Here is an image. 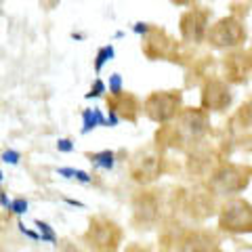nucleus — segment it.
Here are the masks:
<instances>
[{
  "label": "nucleus",
  "instance_id": "nucleus-8",
  "mask_svg": "<svg viewBox=\"0 0 252 252\" xmlns=\"http://www.w3.org/2000/svg\"><path fill=\"white\" fill-rule=\"evenodd\" d=\"M208 128V118L202 109H185L179 116V128L175 132H181L187 139H200Z\"/></svg>",
  "mask_w": 252,
  "mask_h": 252
},
{
  "label": "nucleus",
  "instance_id": "nucleus-5",
  "mask_svg": "<svg viewBox=\"0 0 252 252\" xmlns=\"http://www.w3.org/2000/svg\"><path fill=\"white\" fill-rule=\"evenodd\" d=\"M208 32V11L189 9L181 17V36L187 42H202Z\"/></svg>",
  "mask_w": 252,
  "mask_h": 252
},
{
  "label": "nucleus",
  "instance_id": "nucleus-19",
  "mask_svg": "<svg viewBox=\"0 0 252 252\" xmlns=\"http://www.w3.org/2000/svg\"><path fill=\"white\" fill-rule=\"evenodd\" d=\"M109 91H112L114 97L122 94V78H120V74H114L112 78H109Z\"/></svg>",
  "mask_w": 252,
  "mask_h": 252
},
{
  "label": "nucleus",
  "instance_id": "nucleus-21",
  "mask_svg": "<svg viewBox=\"0 0 252 252\" xmlns=\"http://www.w3.org/2000/svg\"><path fill=\"white\" fill-rule=\"evenodd\" d=\"M105 93V84L101 82V80H97L94 82V86L91 89V93H86V99H93V97H99V94H103Z\"/></svg>",
  "mask_w": 252,
  "mask_h": 252
},
{
  "label": "nucleus",
  "instance_id": "nucleus-17",
  "mask_svg": "<svg viewBox=\"0 0 252 252\" xmlns=\"http://www.w3.org/2000/svg\"><path fill=\"white\" fill-rule=\"evenodd\" d=\"M36 227H38V235H40L42 240L51 242V244H55V242H57V235H55L53 227H51L49 223H42V220H36Z\"/></svg>",
  "mask_w": 252,
  "mask_h": 252
},
{
  "label": "nucleus",
  "instance_id": "nucleus-20",
  "mask_svg": "<svg viewBox=\"0 0 252 252\" xmlns=\"http://www.w3.org/2000/svg\"><path fill=\"white\" fill-rule=\"evenodd\" d=\"M11 212H15V215H26L28 212V202L23 200V198H17V200H13L11 202Z\"/></svg>",
  "mask_w": 252,
  "mask_h": 252
},
{
  "label": "nucleus",
  "instance_id": "nucleus-16",
  "mask_svg": "<svg viewBox=\"0 0 252 252\" xmlns=\"http://www.w3.org/2000/svg\"><path fill=\"white\" fill-rule=\"evenodd\" d=\"M57 172H59V175H63V177L78 179V181H82V183H91V175H89V172H84V170H76V168H59Z\"/></svg>",
  "mask_w": 252,
  "mask_h": 252
},
{
  "label": "nucleus",
  "instance_id": "nucleus-11",
  "mask_svg": "<svg viewBox=\"0 0 252 252\" xmlns=\"http://www.w3.org/2000/svg\"><path fill=\"white\" fill-rule=\"evenodd\" d=\"M109 103V112H114L116 116L118 114H122L126 116L128 120H135L137 114L141 112V103H139V99L137 97H132V94H118V97H114L112 101H107Z\"/></svg>",
  "mask_w": 252,
  "mask_h": 252
},
{
  "label": "nucleus",
  "instance_id": "nucleus-23",
  "mask_svg": "<svg viewBox=\"0 0 252 252\" xmlns=\"http://www.w3.org/2000/svg\"><path fill=\"white\" fill-rule=\"evenodd\" d=\"M57 149H59V152H72V149H74V145H72V141H69V139H59L57 141Z\"/></svg>",
  "mask_w": 252,
  "mask_h": 252
},
{
  "label": "nucleus",
  "instance_id": "nucleus-15",
  "mask_svg": "<svg viewBox=\"0 0 252 252\" xmlns=\"http://www.w3.org/2000/svg\"><path fill=\"white\" fill-rule=\"evenodd\" d=\"M112 57H114V46H112V44L103 46V49H99L97 59H94V69H97V72H101V67H103Z\"/></svg>",
  "mask_w": 252,
  "mask_h": 252
},
{
  "label": "nucleus",
  "instance_id": "nucleus-9",
  "mask_svg": "<svg viewBox=\"0 0 252 252\" xmlns=\"http://www.w3.org/2000/svg\"><path fill=\"white\" fill-rule=\"evenodd\" d=\"M252 69V55L250 53H233L225 59V72L229 74L233 82H242Z\"/></svg>",
  "mask_w": 252,
  "mask_h": 252
},
{
  "label": "nucleus",
  "instance_id": "nucleus-1",
  "mask_svg": "<svg viewBox=\"0 0 252 252\" xmlns=\"http://www.w3.org/2000/svg\"><path fill=\"white\" fill-rule=\"evenodd\" d=\"M181 107V93L179 91H162L152 93L145 99L143 109L154 122H168L179 114Z\"/></svg>",
  "mask_w": 252,
  "mask_h": 252
},
{
  "label": "nucleus",
  "instance_id": "nucleus-24",
  "mask_svg": "<svg viewBox=\"0 0 252 252\" xmlns=\"http://www.w3.org/2000/svg\"><path fill=\"white\" fill-rule=\"evenodd\" d=\"M17 227H19V231H21L23 235H28V238H32V240H40V235L34 233V231H30V229H26V225H23V223H19Z\"/></svg>",
  "mask_w": 252,
  "mask_h": 252
},
{
  "label": "nucleus",
  "instance_id": "nucleus-2",
  "mask_svg": "<svg viewBox=\"0 0 252 252\" xmlns=\"http://www.w3.org/2000/svg\"><path fill=\"white\" fill-rule=\"evenodd\" d=\"M206 38H208V44L217 46V49H231V46H238L240 42H244L246 30H244V26L235 17H225L217 21L206 32Z\"/></svg>",
  "mask_w": 252,
  "mask_h": 252
},
{
  "label": "nucleus",
  "instance_id": "nucleus-4",
  "mask_svg": "<svg viewBox=\"0 0 252 252\" xmlns=\"http://www.w3.org/2000/svg\"><path fill=\"white\" fill-rule=\"evenodd\" d=\"M143 51L149 59H172L177 55V42L164 30H149Z\"/></svg>",
  "mask_w": 252,
  "mask_h": 252
},
{
  "label": "nucleus",
  "instance_id": "nucleus-14",
  "mask_svg": "<svg viewBox=\"0 0 252 252\" xmlns=\"http://www.w3.org/2000/svg\"><path fill=\"white\" fill-rule=\"evenodd\" d=\"M91 162L97 164V166H101V168L109 170V168H114V154L109 152V149H105V152H99V154H93Z\"/></svg>",
  "mask_w": 252,
  "mask_h": 252
},
{
  "label": "nucleus",
  "instance_id": "nucleus-18",
  "mask_svg": "<svg viewBox=\"0 0 252 252\" xmlns=\"http://www.w3.org/2000/svg\"><path fill=\"white\" fill-rule=\"evenodd\" d=\"M238 118H240V120H242L244 124H252V99L248 101L246 105H242V107H240Z\"/></svg>",
  "mask_w": 252,
  "mask_h": 252
},
{
  "label": "nucleus",
  "instance_id": "nucleus-13",
  "mask_svg": "<svg viewBox=\"0 0 252 252\" xmlns=\"http://www.w3.org/2000/svg\"><path fill=\"white\" fill-rule=\"evenodd\" d=\"M82 120H84L82 132H91L93 128H97V126H107V120L103 118V114H101L99 109H84Z\"/></svg>",
  "mask_w": 252,
  "mask_h": 252
},
{
  "label": "nucleus",
  "instance_id": "nucleus-7",
  "mask_svg": "<svg viewBox=\"0 0 252 252\" xmlns=\"http://www.w3.org/2000/svg\"><path fill=\"white\" fill-rule=\"evenodd\" d=\"M231 103V93L229 86L223 80H208L202 89V107L204 109H215L220 112Z\"/></svg>",
  "mask_w": 252,
  "mask_h": 252
},
{
  "label": "nucleus",
  "instance_id": "nucleus-10",
  "mask_svg": "<svg viewBox=\"0 0 252 252\" xmlns=\"http://www.w3.org/2000/svg\"><path fill=\"white\" fill-rule=\"evenodd\" d=\"M158 172H160V158L154 156V154H143L135 162V166H132V175H135L137 181H154L158 177Z\"/></svg>",
  "mask_w": 252,
  "mask_h": 252
},
{
  "label": "nucleus",
  "instance_id": "nucleus-12",
  "mask_svg": "<svg viewBox=\"0 0 252 252\" xmlns=\"http://www.w3.org/2000/svg\"><path fill=\"white\" fill-rule=\"evenodd\" d=\"M181 252H219L217 240L208 233H191L183 242Z\"/></svg>",
  "mask_w": 252,
  "mask_h": 252
},
{
  "label": "nucleus",
  "instance_id": "nucleus-25",
  "mask_svg": "<svg viewBox=\"0 0 252 252\" xmlns=\"http://www.w3.org/2000/svg\"><path fill=\"white\" fill-rule=\"evenodd\" d=\"M149 30H152V28H149L147 23H137V26H135V32H137V34H147Z\"/></svg>",
  "mask_w": 252,
  "mask_h": 252
},
{
  "label": "nucleus",
  "instance_id": "nucleus-27",
  "mask_svg": "<svg viewBox=\"0 0 252 252\" xmlns=\"http://www.w3.org/2000/svg\"><path fill=\"white\" fill-rule=\"evenodd\" d=\"M175 4H189V2H193V0H172Z\"/></svg>",
  "mask_w": 252,
  "mask_h": 252
},
{
  "label": "nucleus",
  "instance_id": "nucleus-28",
  "mask_svg": "<svg viewBox=\"0 0 252 252\" xmlns=\"http://www.w3.org/2000/svg\"><path fill=\"white\" fill-rule=\"evenodd\" d=\"M0 181H2V172H0Z\"/></svg>",
  "mask_w": 252,
  "mask_h": 252
},
{
  "label": "nucleus",
  "instance_id": "nucleus-6",
  "mask_svg": "<svg viewBox=\"0 0 252 252\" xmlns=\"http://www.w3.org/2000/svg\"><path fill=\"white\" fill-rule=\"evenodd\" d=\"M246 175L235 168V166H223L220 170L215 172V177H212V189H215L217 193H235L240 191V189L246 187Z\"/></svg>",
  "mask_w": 252,
  "mask_h": 252
},
{
  "label": "nucleus",
  "instance_id": "nucleus-22",
  "mask_svg": "<svg viewBox=\"0 0 252 252\" xmlns=\"http://www.w3.org/2000/svg\"><path fill=\"white\" fill-rule=\"evenodd\" d=\"M19 158H21L19 152H15V149H9V152L2 154V162H6V164H17Z\"/></svg>",
  "mask_w": 252,
  "mask_h": 252
},
{
  "label": "nucleus",
  "instance_id": "nucleus-26",
  "mask_svg": "<svg viewBox=\"0 0 252 252\" xmlns=\"http://www.w3.org/2000/svg\"><path fill=\"white\" fill-rule=\"evenodd\" d=\"M0 204H2L4 208H11V200L6 198V193H0Z\"/></svg>",
  "mask_w": 252,
  "mask_h": 252
},
{
  "label": "nucleus",
  "instance_id": "nucleus-3",
  "mask_svg": "<svg viewBox=\"0 0 252 252\" xmlns=\"http://www.w3.org/2000/svg\"><path fill=\"white\" fill-rule=\"evenodd\" d=\"M220 227L231 233L252 231V206L244 200H229L220 212Z\"/></svg>",
  "mask_w": 252,
  "mask_h": 252
}]
</instances>
